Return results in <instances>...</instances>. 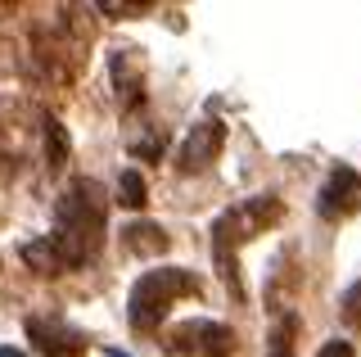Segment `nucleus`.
<instances>
[{"instance_id":"5","label":"nucleus","mask_w":361,"mask_h":357,"mask_svg":"<svg viewBox=\"0 0 361 357\" xmlns=\"http://www.w3.org/2000/svg\"><path fill=\"white\" fill-rule=\"evenodd\" d=\"M361 208V176L353 167H334L330 176H325L321 195H316V213L325 222H348Z\"/></svg>"},{"instance_id":"1","label":"nucleus","mask_w":361,"mask_h":357,"mask_svg":"<svg viewBox=\"0 0 361 357\" xmlns=\"http://www.w3.org/2000/svg\"><path fill=\"white\" fill-rule=\"evenodd\" d=\"M104 217H109L104 186L90 181V176H77V181L59 195V204H54L50 240L63 249V258L73 267H82V262L95 258L99 244H104Z\"/></svg>"},{"instance_id":"15","label":"nucleus","mask_w":361,"mask_h":357,"mask_svg":"<svg viewBox=\"0 0 361 357\" xmlns=\"http://www.w3.org/2000/svg\"><path fill=\"white\" fill-rule=\"evenodd\" d=\"M316 357H353V349H348L343 339H330V344H325V349L316 353Z\"/></svg>"},{"instance_id":"10","label":"nucleus","mask_w":361,"mask_h":357,"mask_svg":"<svg viewBox=\"0 0 361 357\" xmlns=\"http://www.w3.org/2000/svg\"><path fill=\"white\" fill-rule=\"evenodd\" d=\"M122 244H127V253H140V258H158V253H167V231L154 226V222H135V226L122 231Z\"/></svg>"},{"instance_id":"16","label":"nucleus","mask_w":361,"mask_h":357,"mask_svg":"<svg viewBox=\"0 0 361 357\" xmlns=\"http://www.w3.org/2000/svg\"><path fill=\"white\" fill-rule=\"evenodd\" d=\"M0 357H27L23 349H14V344H0Z\"/></svg>"},{"instance_id":"4","label":"nucleus","mask_w":361,"mask_h":357,"mask_svg":"<svg viewBox=\"0 0 361 357\" xmlns=\"http://www.w3.org/2000/svg\"><path fill=\"white\" fill-rule=\"evenodd\" d=\"M172 349L185 357H231L235 334L221 321H185V326L172 330Z\"/></svg>"},{"instance_id":"2","label":"nucleus","mask_w":361,"mask_h":357,"mask_svg":"<svg viewBox=\"0 0 361 357\" xmlns=\"http://www.w3.org/2000/svg\"><path fill=\"white\" fill-rule=\"evenodd\" d=\"M280 217H285V204H280L276 195H248L217 217V226H212V258H217V272H221V281L231 285L235 298L244 294L240 272H235V253H240L248 240H257L267 226H276Z\"/></svg>"},{"instance_id":"9","label":"nucleus","mask_w":361,"mask_h":357,"mask_svg":"<svg viewBox=\"0 0 361 357\" xmlns=\"http://www.w3.org/2000/svg\"><path fill=\"white\" fill-rule=\"evenodd\" d=\"M23 262H27L37 276H63L68 267H73V262L63 258V249H59V244H54L50 236H41V240H27V244H23Z\"/></svg>"},{"instance_id":"12","label":"nucleus","mask_w":361,"mask_h":357,"mask_svg":"<svg viewBox=\"0 0 361 357\" xmlns=\"http://www.w3.org/2000/svg\"><path fill=\"white\" fill-rule=\"evenodd\" d=\"M63 163H68V131L59 118H45V167L59 172Z\"/></svg>"},{"instance_id":"6","label":"nucleus","mask_w":361,"mask_h":357,"mask_svg":"<svg viewBox=\"0 0 361 357\" xmlns=\"http://www.w3.org/2000/svg\"><path fill=\"white\" fill-rule=\"evenodd\" d=\"M221 145H226V127L217 118L195 122L190 136H185V145H180V172H208V167L217 163Z\"/></svg>"},{"instance_id":"8","label":"nucleus","mask_w":361,"mask_h":357,"mask_svg":"<svg viewBox=\"0 0 361 357\" xmlns=\"http://www.w3.org/2000/svg\"><path fill=\"white\" fill-rule=\"evenodd\" d=\"M113 82H118V99L127 109H135L145 99V73H140V54H135V50H118V54H113Z\"/></svg>"},{"instance_id":"3","label":"nucleus","mask_w":361,"mask_h":357,"mask_svg":"<svg viewBox=\"0 0 361 357\" xmlns=\"http://www.w3.org/2000/svg\"><path fill=\"white\" fill-rule=\"evenodd\" d=\"M199 276L185 272V267H158V272H145L140 281L131 285L127 294V321L131 330L140 334H154L163 326V317L172 312L176 298H199Z\"/></svg>"},{"instance_id":"13","label":"nucleus","mask_w":361,"mask_h":357,"mask_svg":"<svg viewBox=\"0 0 361 357\" xmlns=\"http://www.w3.org/2000/svg\"><path fill=\"white\" fill-rule=\"evenodd\" d=\"M118 204H122V208H145V204H149V190H145V176L135 172V167L118 176Z\"/></svg>"},{"instance_id":"11","label":"nucleus","mask_w":361,"mask_h":357,"mask_svg":"<svg viewBox=\"0 0 361 357\" xmlns=\"http://www.w3.org/2000/svg\"><path fill=\"white\" fill-rule=\"evenodd\" d=\"M293 339H298V317L285 312L276 321V330L267 334V357H293Z\"/></svg>"},{"instance_id":"7","label":"nucleus","mask_w":361,"mask_h":357,"mask_svg":"<svg viewBox=\"0 0 361 357\" xmlns=\"http://www.w3.org/2000/svg\"><path fill=\"white\" fill-rule=\"evenodd\" d=\"M27 334H32V344L41 349V357H77V353H86V334L73 330V326H63V321L32 317L27 321Z\"/></svg>"},{"instance_id":"14","label":"nucleus","mask_w":361,"mask_h":357,"mask_svg":"<svg viewBox=\"0 0 361 357\" xmlns=\"http://www.w3.org/2000/svg\"><path fill=\"white\" fill-rule=\"evenodd\" d=\"M338 317H343L353 330H361V281H353L343 294H338Z\"/></svg>"}]
</instances>
